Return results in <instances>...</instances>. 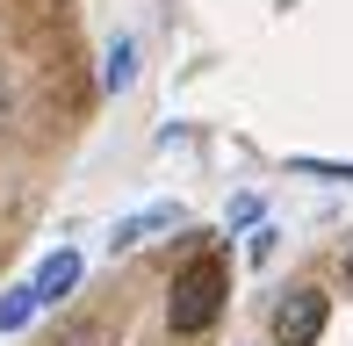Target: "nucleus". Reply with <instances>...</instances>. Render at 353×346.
<instances>
[{
    "label": "nucleus",
    "instance_id": "obj_1",
    "mask_svg": "<svg viewBox=\"0 0 353 346\" xmlns=\"http://www.w3.org/2000/svg\"><path fill=\"white\" fill-rule=\"evenodd\" d=\"M223 296H231V267H223V253L188 260L181 274H173V296H166V332L173 339L210 332V325L223 318Z\"/></svg>",
    "mask_w": 353,
    "mask_h": 346
},
{
    "label": "nucleus",
    "instance_id": "obj_2",
    "mask_svg": "<svg viewBox=\"0 0 353 346\" xmlns=\"http://www.w3.org/2000/svg\"><path fill=\"white\" fill-rule=\"evenodd\" d=\"M332 325V296L325 289H288L274 303V346H317Z\"/></svg>",
    "mask_w": 353,
    "mask_h": 346
},
{
    "label": "nucleus",
    "instance_id": "obj_3",
    "mask_svg": "<svg viewBox=\"0 0 353 346\" xmlns=\"http://www.w3.org/2000/svg\"><path fill=\"white\" fill-rule=\"evenodd\" d=\"M181 224H188V210H181V202H152V210L123 216V224L108 231V245H116V253H137L144 238H159V231H181Z\"/></svg>",
    "mask_w": 353,
    "mask_h": 346
},
{
    "label": "nucleus",
    "instance_id": "obj_4",
    "mask_svg": "<svg viewBox=\"0 0 353 346\" xmlns=\"http://www.w3.org/2000/svg\"><path fill=\"white\" fill-rule=\"evenodd\" d=\"M29 281H37V296H43V303L72 296V289H79V253H72V245H65V253H51V260H43L37 274H29Z\"/></svg>",
    "mask_w": 353,
    "mask_h": 346
},
{
    "label": "nucleus",
    "instance_id": "obj_5",
    "mask_svg": "<svg viewBox=\"0 0 353 346\" xmlns=\"http://www.w3.org/2000/svg\"><path fill=\"white\" fill-rule=\"evenodd\" d=\"M37 310H43V296H37V281H14V289L0 296V339H8V332H22V325L37 318Z\"/></svg>",
    "mask_w": 353,
    "mask_h": 346
},
{
    "label": "nucleus",
    "instance_id": "obj_6",
    "mask_svg": "<svg viewBox=\"0 0 353 346\" xmlns=\"http://www.w3.org/2000/svg\"><path fill=\"white\" fill-rule=\"evenodd\" d=\"M130 80H137V37H116V43H108V58H101V87L123 94Z\"/></svg>",
    "mask_w": 353,
    "mask_h": 346
},
{
    "label": "nucleus",
    "instance_id": "obj_7",
    "mask_svg": "<svg viewBox=\"0 0 353 346\" xmlns=\"http://www.w3.org/2000/svg\"><path fill=\"white\" fill-rule=\"evenodd\" d=\"M288 173H310V181H346V187H353V159H310V152H296Z\"/></svg>",
    "mask_w": 353,
    "mask_h": 346
},
{
    "label": "nucleus",
    "instance_id": "obj_8",
    "mask_svg": "<svg viewBox=\"0 0 353 346\" xmlns=\"http://www.w3.org/2000/svg\"><path fill=\"white\" fill-rule=\"evenodd\" d=\"M274 238H281V231H274V224H260V231L245 238V260H252V267H267V260H274Z\"/></svg>",
    "mask_w": 353,
    "mask_h": 346
},
{
    "label": "nucleus",
    "instance_id": "obj_9",
    "mask_svg": "<svg viewBox=\"0 0 353 346\" xmlns=\"http://www.w3.org/2000/svg\"><path fill=\"white\" fill-rule=\"evenodd\" d=\"M346 289H353V253H346Z\"/></svg>",
    "mask_w": 353,
    "mask_h": 346
}]
</instances>
